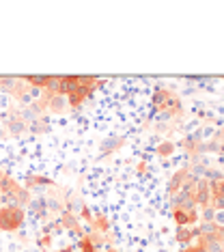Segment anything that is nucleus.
I'll return each instance as SVG.
<instances>
[{
	"label": "nucleus",
	"mask_w": 224,
	"mask_h": 252,
	"mask_svg": "<svg viewBox=\"0 0 224 252\" xmlns=\"http://www.w3.org/2000/svg\"><path fill=\"white\" fill-rule=\"evenodd\" d=\"M24 209L15 207V205H4L0 207V231H17L22 224H24Z\"/></svg>",
	"instance_id": "obj_1"
},
{
	"label": "nucleus",
	"mask_w": 224,
	"mask_h": 252,
	"mask_svg": "<svg viewBox=\"0 0 224 252\" xmlns=\"http://www.w3.org/2000/svg\"><path fill=\"white\" fill-rule=\"evenodd\" d=\"M97 226H99L101 231H106V228H108V222H106V218H103V216L97 218Z\"/></svg>",
	"instance_id": "obj_13"
},
{
	"label": "nucleus",
	"mask_w": 224,
	"mask_h": 252,
	"mask_svg": "<svg viewBox=\"0 0 224 252\" xmlns=\"http://www.w3.org/2000/svg\"><path fill=\"white\" fill-rule=\"evenodd\" d=\"M172 218H175L177 226H194L198 222V211H196V207H192V209H172Z\"/></svg>",
	"instance_id": "obj_3"
},
{
	"label": "nucleus",
	"mask_w": 224,
	"mask_h": 252,
	"mask_svg": "<svg viewBox=\"0 0 224 252\" xmlns=\"http://www.w3.org/2000/svg\"><path fill=\"white\" fill-rule=\"evenodd\" d=\"M172 151H175V142H168V140H166L164 145L158 147V156H160V158H170Z\"/></svg>",
	"instance_id": "obj_10"
},
{
	"label": "nucleus",
	"mask_w": 224,
	"mask_h": 252,
	"mask_svg": "<svg viewBox=\"0 0 224 252\" xmlns=\"http://www.w3.org/2000/svg\"><path fill=\"white\" fill-rule=\"evenodd\" d=\"M198 235V228L194 226H179L177 228V242L179 244H188L190 239H194Z\"/></svg>",
	"instance_id": "obj_7"
},
{
	"label": "nucleus",
	"mask_w": 224,
	"mask_h": 252,
	"mask_svg": "<svg viewBox=\"0 0 224 252\" xmlns=\"http://www.w3.org/2000/svg\"><path fill=\"white\" fill-rule=\"evenodd\" d=\"M188 177H190V173H188V168H181V170H177L175 175H172V179L168 181V192L170 194H177L181 190L183 186L188 183Z\"/></svg>",
	"instance_id": "obj_5"
},
{
	"label": "nucleus",
	"mask_w": 224,
	"mask_h": 252,
	"mask_svg": "<svg viewBox=\"0 0 224 252\" xmlns=\"http://www.w3.org/2000/svg\"><path fill=\"white\" fill-rule=\"evenodd\" d=\"M61 252H73V250H61Z\"/></svg>",
	"instance_id": "obj_14"
},
{
	"label": "nucleus",
	"mask_w": 224,
	"mask_h": 252,
	"mask_svg": "<svg viewBox=\"0 0 224 252\" xmlns=\"http://www.w3.org/2000/svg\"><path fill=\"white\" fill-rule=\"evenodd\" d=\"M192 198H194V205H196V207H209V203H211L209 181H207V179H198L196 183H194V186H192Z\"/></svg>",
	"instance_id": "obj_2"
},
{
	"label": "nucleus",
	"mask_w": 224,
	"mask_h": 252,
	"mask_svg": "<svg viewBox=\"0 0 224 252\" xmlns=\"http://www.w3.org/2000/svg\"><path fill=\"white\" fill-rule=\"evenodd\" d=\"M52 80H54V76H26V82L37 89H48Z\"/></svg>",
	"instance_id": "obj_8"
},
{
	"label": "nucleus",
	"mask_w": 224,
	"mask_h": 252,
	"mask_svg": "<svg viewBox=\"0 0 224 252\" xmlns=\"http://www.w3.org/2000/svg\"><path fill=\"white\" fill-rule=\"evenodd\" d=\"M183 252H207V250H205L200 244H196V246H190V248H186Z\"/></svg>",
	"instance_id": "obj_12"
},
{
	"label": "nucleus",
	"mask_w": 224,
	"mask_h": 252,
	"mask_svg": "<svg viewBox=\"0 0 224 252\" xmlns=\"http://www.w3.org/2000/svg\"><path fill=\"white\" fill-rule=\"evenodd\" d=\"M78 252H95V246H93V242H91L89 237L82 239V242L78 244Z\"/></svg>",
	"instance_id": "obj_11"
},
{
	"label": "nucleus",
	"mask_w": 224,
	"mask_h": 252,
	"mask_svg": "<svg viewBox=\"0 0 224 252\" xmlns=\"http://www.w3.org/2000/svg\"><path fill=\"white\" fill-rule=\"evenodd\" d=\"M209 188H211V203H209V207L224 209V179L211 181Z\"/></svg>",
	"instance_id": "obj_4"
},
{
	"label": "nucleus",
	"mask_w": 224,
	"mask_h": 252,
	"mask_svg": "<svg viewBox=\"0 0 224 252\" xmlns=\"http://www.w3.org/2000/svg\"><path fill=\"white\" fill-rule=\"evenodd\" d=\"M48 101H50L48 106H50L52 112H63V110H65V104H63L65 99H63V95H52Z\"/></svg>",
	"instance_id": "obj_9"
},
{
	"label": "nucleus",
	"mask_w": 224,
	"mask_h": 252,
	"mask_svg": "<svg viewBox=\"0 0 224 252\" xmlns=\"http://www.w3.org/2000/svg\"><path fill=\"white\" fill-rule=\"evenodd\" d=\"M93 89H95V87H89V84H84V87H80L78 91H73L71 95H67L69 106H71V108H78V106H80V104H82V101L86 99V97H89L91 93H93Z\"/></svg>",
	"instance_id": "obj_6"
}]
</instances>
